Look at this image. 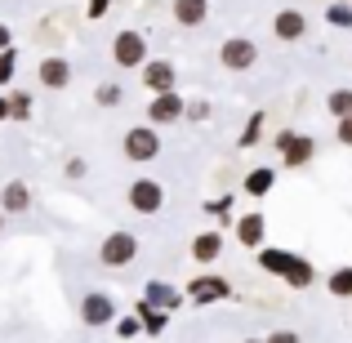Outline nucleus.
I'll return each mask as SVG.
<instances>
[{"label": "nucleus", "instance_id": "obj_1", "mask_svg": "<svg viewBox=\"0 0 352 343\" xmlns=\"http://www.w3.org/2000/svg\"><path fill=\"white\" fill-rule=\"evenodd\" d=\"M272 143H276V156H281L285 170H303V165H312V156H317V138L303 134V129H281Z\"/></svg>", "mask_w": 352, "mask_h": 343}, {"label": "nucleus", "instance_id": "obj_2", "mask_svg": "<svg viewBox=\"0 0 352 343\" xmlns=\"http://www.w3.org/2000/svg\"><path fill=\"white\" fill-rule=\"evenodd\" d=\"M76 317H80V326L103 330V326H116V321H120V303H116L107 290H89V294H80Z\"/></svg>", "mask_w": 352, "mask_h": 343}, {"label": "nucleus", "instance_id": "obj_3", "mask_svg": "<svg viewBox=\"0 0 352 343\" xmlns=\"http://www.w3.org/2000/svg\"><path fill=\"white\" fill-rule=\"evenodd\" d=\"M125 206L134 210V214L152 219V214H161V210H165V188H161L156 179H147V174H143V179H134V183L125 188Z\"/></svg>", "mask_w": 352, "mask_h": 343}, {"label": "nucleus", "instance_id": "obj_4", "mask_svg": "<svg viewBox=\"0 0 352 343\" xmlns=\"http://www.w3.org/2000/svg\"><path fill=\"white\" fill-rule=\"evenodd\" d=\"M134 258H138V236L125 232V228L107 232L103 245H98V263H103V267H129Z\"/></svg>", "mask_w": 352, "mask_h": 343}, {"label": "nucleus", "instance_id": "obj_5", "mask_svg": "<svg viewBox=\"0 0 352 343\" xmlns=\"http://www.w3.org/2000/svg\"><path fill=\"white\" fill-rule=\"evenodd\" d=\"M120 147H125V156L134 165H147L161 156V134H156V125H129L125 138H120Z\"/></svg>", "mask_w": 352, "mask_h": 343}, {"label": "nucleus", "instance_id": "obj_6", "mask_svg": "<svg viewBox=\"0 0 352 343\" xmlns=\"http://www.w3.org/2000/svg\"><path fill=\"white\" fill-rule=\"evenodd\" d=\"M183 294H188V303L206 308V303L232 299V281H223V276H214V272H201V276H192V281L183 285Z\"/></svg>", "mask_w": 352, "mask_h": 343}, {"label": "nucleus", "instance_id": "obj_7", "mask_svg": "<svg viewBox=\"0 0 352 343\" xmlns=\"http://www.w3.org/2000/svg\"><path fill=\"white\" fill-rule=\"evenodd\" d=\"M112 67H147V36L143 32L112 36Z\"/></svg>", "mask_w": 352, "mask_h": 343}, {"label": "nucleus", "instance_id": "obj_8", "mask_svg": "<svg viewBox=\"0 0 352 343\" xmlns=\"http://www.w3.org/2000/svg\"><path fill=\"white\" fill-rule=\"evenodd\" d=\"M258 63V45L250 41V36H228L223 45H219V67L228 71H250Z\"/></svg>", "mask_w": 352, "mask_h": 343}, {"label": "nucleus", "instance_id": "obj_9", "mask_svg": "<svg viewBox=\"0 0 352 343\" xmlns=\"http://www.w3.org/2000/svg\"><path fill=\"white\" fill-rule=\"evenodd\" d=\"M188 116V98L179 94V89H170V94H152V103H147V125H174V120Z\"/></svg>", "mask_w": 352, "mask_h": 343}, {"label": "nucleus", "instance_id": "obj_10", "mask_svg": "<svg viewBox=\"0 0 352 343\" xmlns=\"http://www.w3.org/2000/svg\"><path fill=\"white\" fill-rule=\"evenodd\" d=\"M138 71H143L147 94H170V89L179 85V67H174L170 58H147V67H138Z\"/></svg>", "mask_w": 352, "mask_h": 343}, {"label": "nucleus", "instance_id": "obj_11", "mask_svg": "<svg viewBox=\"0 0 352 343\" xmlns=\"http://www.w3.org/2000/svg\"><path fill=\"white\" fill-rule=\"evenodd\" d=\"M272 36L281 45H299L303 36H308V14H303V9H281V14L272 18Z\"/></svg>", "mask_w": 352, "mask_h": 343}, {"label": "nucleus", "instance_id": "obj_12", "mask_svg": "<svg viewBox=\"0 0 352 343\" xmlns=\"http://www.w3.org/2000/svg\"><path fill=\"white\" fill-rule=\"evenodd\" d=\"M36 76H41V89H67L72 85V63L63 58V54H50V58H41V67H36Z\"/></svg>", "mask_w": 352, "mask_h": 343}, {"label": "nucleus", "instance_id": "obj_13", "mask_svg": "<svg viewBox=\"0 0 352 343\" xmlns=\"http://www.w3.org/2000/svg\"><path fill=\"white\" fill-rule=\"evenodd\" d=\"M236 241H241L245 250H263V241H267V219H263V210H250V214L236 219Z\"/></svg>", "mask_w": 352, "mask_h": 343}, {"label": "nucleus", "instance_id": "obj_14", "mask_svg": "<svg viewBox=\"0 0 352 343\" xmlns=\"http://www.w3.org/2000/svg\"><path fill=\"white\" fill-rule=\"evenodd\" d=\"M138 299H143L147 308H165V312H174V308H183V299H188V294H183V290H174L170 281H147Z\"/></svg>", "mask_w": 352, "mask_h": 343}, {"label": "nucleus", "instance_id": "obj_15", "mask_svg": "<svg viewBox=\"0 0 352 343\" xmlns=\"http://www.w3.org/2000/svg\"><path fill=\"white\" fill-rule=\"evenodd\" d=\"M219 254H223V232H219V228H210V232H197V236H192V258H197L201 267L219 263Z\"/></svg>", "mask_w": 352, "mask_h": 343}, {"label": "nucleus", "instance_id": "obj_16", "mask_svg": "<svg viewBox=\"0 0 352 343\" xmlns=\"http://www.w3.org/2000/svg\"><path fill=\"white\" fill-rule=\"evenodd\" d=\"M0 210H5V214H27V210H32V188H27L23 179H9L5 188H0Z\"/></svg>", "mask_w": 352, "mask_h": 343}, {"label": "nucleus", "instance_id": "obj_17", "mask_svg": "<svg viewBox=\"0 0 352 343\" xmlns=\"http://www.w3.org/2000/svg\"><path fill=\"white\" fill-rule=\"evenodd\" d=\"M272 188H276V170L272 165H254V170H245V179H241V192L254 197V201H263Z\"/></svg>", "mask_w": 352, "mask_h": 343}, {"label": "nucleus", "instance_id": "obj_18", "mask_svg": "<svg viewBox=\"0 0 352 343\" xmlns=\"http://www.w3.org/2000/svg\"><path fill=\"white\" fill-rule=\"evenodd\" d=\"M254 263L263 267L267 276H276V281H281V276H285V267L294 263V250H281V245H263V250H254Z\"/></svg>", "mask_w": 352, "mask_h": 343}, {"label": "nucleus", "instance_id": "obj_19", "mask_svg": "<svg viewBox=\"0 0 352 343\" xmlns=\"http://www.w3.org/2000/svg\"><path fill=\"white\" fill-rule=\"evenodd\" d=\"M170 14H174V23H179V27H201L210 18V0H174Z\"/></svg>", "mask_w": 352, "mask_h": 343}, {"label": "nucleus", "instance_id": "obj_20", "mask_svg": "<svg viewBox=\"0 0 352 343\" xmlns=\"http://www.w3.org/2000/svg\"><path fill=\"white\" fill-rule=\"evenodd\" d=\"M138 317H143V335L147 339H161L165 335V330H170V312H165V308H147V303L143 299H138Z\"/></svg>", "mask_w": 352, "mask_h": 343}, {"label": "nucleus", "instance_id": "obj_21", "mask_svg": "<svg viewBox=\"0 0 352 343\" xmlns=\"http://www.w3.org/2000/svg\"><path fill=\"white\" fill-rule=\"evenodd\" d=\"M281 281L290 285V290H308V285L317 281V267H312V263H308L303 254H294V263L285 267V276H281Z\"/></svg>", "mask_w": 352, "mask_h": 343}, {"label": "nucleus", "instance_id": "obj_22", "mask_svg": "<svg viewBox=\"0 0 352 343\" xmlns=\"http://www.w3.org/2000/svg\"><path fill=\"white\" fill-rule=\"evenodd\" d=\"M263 125H267V116H263V112H250V116H245V125H241V138H236L241 152H250V147L263 143Z\"/></svg>", "mask_w": 352, "mask_h": 343}, {"label": "nucleus", "instance_id": "obj_23", "mask_svg": "<svg viewBox=\"0 0 352 343\" xmlns=\"http://www.w3.org/2000/svg\"><path fill=\"white\" fill-rule=\"evenodd\" d=\"M326 290L335 294V299H352V263L335 267V272H326Z\"/></svg>", "mask_w": 352, "mask_h": 343}, {"label": "nucleus", "instance_id": "obj_24", "mask_svg": "<svg viewBox=\"0 0 352 343\" xmlns=\"http://www.w3.org/2000/svg\"><path fill=\"white\" fill-rule=\"evenodd\" d=\"M326 23L339 32H352V0H330L326 5Z\"/></svg>", "mask_w": 352, "mask_h": 343}, {"label": "nucleus", "instance_id": "obj_25", "mask_svg": "<svg viewBox=\"0 0 352 343\" xmlns=\"http://www.w3.org/2000/svg\"><path fill=\"white\" fill-rule=\"evenodd\" d=\"M94 103L112 112V107H120V103H125V89H120L116 80H103V85H94Z\"/></svg>", "mask_w": 352, "mask_h": 343}, {"label": "nucleus", "instance_id": "obj_26", "mask_svg": "<svg viewBox=\"0 0 352 343\" xmlns=\"http://www.w3.org/2000/svg\"><path fill=\"white\" fill-rule=\"evenodd\" d=\"M326 112L335 120L352 116V89H330V94H326Z\"/></svg>", "mask_w": 352, "mask_h": 343}, {"label": "nucleus", "instance_id": "obj_27", "mask_svg": "<svg viewBox=\"0 0 352 343\" xmlns=\"http://www.w3.org/2000/svg\"><path fill=\"white\" fill-rule=\"evenodd\" d=\"M232 192H223V197H210L206 201V206H201V214H210V219H219V223H223V219H228V210H232Z\"/></svg>", "mask_w": 352, "mask_h": 343}, {"label": "nucleus", "instance_id": "obj_28", "mask_svg": "<svg viewBox=\"0 0 352 343\" xmlns=\"http://www.w3.org/2000/svg\"><path fill=\"white\" fill-rule=\"evenodd\" d=\"M14 71H18V49H0V89L14 85Z\"/></svg>", "mask_w": 352, "mask_h": 343}, {"label": "nucleus", "instance_id": "obj_29", "mask_svg": "<svg viewBox=\"0 0 352 343\" xmlns=\"http://www.w3.org/2000/svg\"><path fill=\"white\" fill-rule=\"evenodd\" d=\"M9 103H14V120H32V94L27 89H9Z\"/></svg>", "mask_w": 352, "mask_h": 343}, {"label": "nucleus", "instance_id": "obj_30", "mask_svg": "<svg viewBox=\"0 0 352 343\" xmlns=\"http://www.w3.org/2000/svg\"><path fill=\"white\" fill-rule=\"evenodd\" d=\"M63 174H67L72 183H80L89 174V161H85V156H67V161H63Z\"/></svg>", "mask_w": 352, "mask_h": 343}, {"label": "nucleus", "instance_id": "obj_31", "mask_svg": "<svg viewBox=\"0 0 352 343\" xmlns=\"http://www.w3.org/2000/svg\"><path fill=\"white\" fill-rule=\"evenodd\" d=\"M134 335H143V317H138V312L116 321V339H134Z\"/></svg>", "mask_w": 352, "mask_h": 343}, {"label": "nucleus", "instance_id": "obj_32", "mask_svg": "<svg viewBox=\"0 0 352 343\" xmlns=\"http://www.w3.org/2000/svg\"><path fill=\"white\" fill-rule=\"evenodd\" d=\"M188 120H210V103H206V98H188Z\"/></svg>", "mask_w": 352, "mask_h": 343}, {"label": "nucleus", "instance_id": "obj_33", "mask_svg": "<svg viewBox=\"0 0 352 343\" xmlns=\"http://www.w3.org/2000/svg\"><path fill=\"white\" fill-rule=\"evenodd\" d=\"M107 9H112V0H89V5H85V18H89V23H98Z\"/></svg>", "mask_w": 352, "mask_h": 343}, {"label": "nucleus", "instance_id": "obj_34", "mask_svg": "<svg viewBox=\"0 0 352 343\" xmlns=\"http://www.w3.org/2000/svg\"><path fill=\"white\" fill-rule=\"evenodd\" d=\"M335 138H339V143H344V147H352V116H344V120H339Z\"/></svg>", "mask_w": 352, "mask_h": 343}, {"label": "nucleus", "instance_id": "obj_35", "mask_svg": "<svg viewBox=\"0 0 352 343\" xmlns=\"http://www.w3.org/2000/svg\"><path fill=\"white\" fill-rule=\"evenodd\" d=\"M263 339H267V343H303L294 330H272V335H263Z\"/></svg>", "mask_w": 352, "mask_h": 343}, {"label": "nucleus", "instance_id": "obj_36", "mask_svg": "<svg viewBox=\"0 0 352 343\" xmlns=\"http://www.w3.org/2000/svg\"><path fill=\"white\" fill-rule=\"evenodd\" d=\"M0 49H14V32H9L5 18H0Z\"/></svg>", "mask_w": 352, "mask_h": 343}, {"label": "nucleus", "instance_id": "obj_37", "mask_svg": "<svg viewBox=\"0 0 352 343\" xmlns=\"http://www.w3.org/2000/svg\"><path fill=\"white\" fill-rule=\"evenodd\" d=\"M0 120H14V103H9L5 89H0Z\"/></svg>", "mask_w": 352, "mask_h": 343}, {"label": "nucleus", "instance_id": "obj_38", "mask_svg": "<svg viewBox=\"0 0 352 343\" xmlns=\"http://www.w3.org/2000/svg\"><path fill=\"white\" fill-rule=\"evenodd\" d=\"M241 343H267V339H241Z\"/></svg>", "mask_w": 352, "mask_h": 343}, {"label": "nucleus", "instance_id": "obj_39", "mask_svg": "<svg viewBox=\"0 0 352 343\" xmlns=\"http://www.w3.org/2000/svg\"><path fill=\"white\" fill-rule=\"evenodd\" d=\"M0 232H5V210H0Z\"/></svg>", "mask_w": 352, "mask_h": 343}]
</instances>
